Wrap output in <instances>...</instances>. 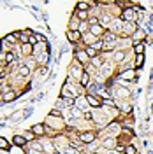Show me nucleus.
Returning a JSON list of instances; mask_svg holds the SVG:
<instances>
[{
    "mask_svg": "<svg viewBox=\"0 0 153 154\" xmlns=\"http://www.w3.org/2000/svg\"><path fill=\"white\" fill-rule=\"evenodd\" d=\"M120 18L123 23H135L137 18H135V11L134 7H129V9H122V14H120Z\"/></svg>",
    "mask_w": 153,
    "mask_h": 154,
    "instance_id": "f257e3e1",
    "label": "nucleus"
},
{
    "mask_svg": "<svg viewBox=\"0 0 153 154\" xmlns=\"http://www.w3.org/2000/svg\"><path fill=\"white\" fill-rule=\"evenodd\" d=\"M77 138L81 140V144H83V145H90V144H93V142H95L97 133H95V131H83V133H79Z\"/></svg>",
    "mask_w": 153,
    "mask_h": 154,
    "instance_id": "f03ea898",
    "label": "nucleus"
},
{
    "mask_svg": "<svg viewBox=\"0 0 153 154\" xmlns=\"http://www.w3.org/2000/svg\"><path fill=\"white\" fill-rule=\"evenodd\" d=\"M74 56H76V61L79 63V65H83V67H86V65L90 63V58H88V54H86L85 48H83V49L77 48L76 51H74Z\"/></svg>",
    "mask_w": 153,
    "mask_h": 154,
    "instance_id": "7ed1b4c3",
    "label": "nucleus"
},
{
    "mask_svg": "<svg viewBox=\"0 0 153 154\" xmlns=\"http://www.w3.org/2000/svg\"><path fill=\"white\" fill-rule=\"evenodd\" d=\"M113 16L109 14V12H100L99 14V25L100 26H104L106 30H109V26H111V23H113Z\"/></svg>",
    "mask_w": 153,
    "mask_h": 154,
    "instance_id": "20e7f679",
    "label": "nucleus"
},
{
    "mask_svg": "<svg viewBox=\"0 0 153 154\" xmlns=\"http://www.w3.org/2000/svg\"><path fill=\"white\" fill-rule=\"evenodd\" d=\"M34 51H35V48L32 46V44H19V56H25V58H30L34 56Z\"/></svg>",
    "mask_w": 153,
    "mask_h": 154,
    "instance_id": "39448f33",
    "label": "nucleus"
},
{
    "mask_svg": "<svg viewBox=\"0 0 153 154\" xmlns=\"http://www.w3.org/2000/svg\"><path fill=\"white\" fill-rule=\"evenodd\" d=\"M83 72H85V68H83V65H79L76 60H74V63L70 65V77H76L77 81H79V77L83 75Z\"/></svg>",
    "mask_w": 153,
    "mask_h": 154,
    "instance_id": "423d86ee",
    "label": "nucleus"
},
{
    "mask_svg": "<svg viewBox=\"0 0 153 154\" xmlns=\"http://www.w3.org/2000/svg\"><path fill=\"white\" fill-rule=\"evenodd\" d=\"M85 98H86V102H88V107H93V109H100V107H102V100H100L99 96L88 95V93H86Z\"/></svg>",
    "mask_w": 153,
    "mask_h": 154,
    "instance_id": "0eeeda50",
    "label": "nucleus"
},
{
    "mask_svg": "<svg viewBox=\"0 0 153 154\" xmlns=\"http://www.w3.org/2000/svg\"><path fill=\"white\" fill-rule=\"evenodd\" d=\"M30 130L34 131V135H35L37 138H44V137H46V125H44V123H37V125L32 126Z\"/></svg>",
    "mask_w": 153,
    "mask_h": 154,
    "instance_id": "6e6552de",
    "label": "nucleus"
},
{
    "mask_svg": "<svg viewBox=\"0 0 153 154\" xmlns=\"http://www.w3.org/2000/svg\"><path fill=\"white\" fill-rule=\"evenodd\" d=\"M120 77H122V81H125V82H135V68L120 72Z\"/></svg>",
    "mask_w": 153,
    "mask_h": 154,
    "instance_id": "1a4fd4ad",
    "label": "nucleus"
},
{
    "mask_svg": "<svg viewBox=\"0 0 153 154\" xmlns=\"http://www.w3.org/2000/svg\"><path fill=\"white\" fill-rule=\"evenodd\" d=\"M130 40L134 42V44H139V42H144L146 40V32H144L143 28H137L132 33V37H130Z\"/></svg>",
    "mask_w": 153,
    "mask_h": 154,
    "instance_id": "9d476101",
    "label": "nucleus"
},
{
    "mask_svg": "<svg viewBox=\"0 0 153 154\" xmlns=\"http://www.w3.org/2000/svg\"><path fill=\"white\" fill-rule=\"evenodd\" d=\"M2 40H4L5 44H9L12 49L19 46V40H18V35H16V32H14V33H9V35H5V37L2 38Z\"/></svg>",
    "mask_w": 153,
    "mask_h": 154,
    "instance_id": "9b49d317",
    "label": "nucleus"
},
{
    "mask_svg": "<svg viewBox=\"0 0 153 154\" xmlns=\"http://www.w3.org/2000/svg\"><path fill=\"white\" fill-rule=\"evenodd\" d=\"M88 32H90V33H92V35H95V37H104V33L106 32H107V30L104 28V26H100V25H99V23H97V25H92V26H90V30H88Z\"/></svg>",
    "mask_w": 153,
    "mask_h": 154,
    "instance_id": "f8f14e48",
    "label": "nucleus"
},
{
    "mask_svg": "<svg viewBox=\"0 0 153 154\" xmlns=\"http://www.w3.org/2000/svg\"><path fill=\"white\" fill-rule=\"evenodd\" d=\"M115 95H116V98L125 100V98H129V96H130V91H129L125 86H118V88H115Z\"/></svg>",
    "mask_w": 153,
    "mask_h": 154,
    "instance_id": "ddd939ff",
    "label": "nucleus"
},
{
    "mask_svg": "<svg viewBox=\"0 0 153 154\" xmlns=\"http://www.w3.org/2000/svg\"><path fill=\"white\" fill-rule=\"evenodd\" d=\"M102 147L104 149H109V151L116 149V138L115 137H106L104 140H102Z\"/></svg>",
    "mask_w": 153,
    "mask_h": 154,
    "instance_id": "4468645a",
    "label": "nucleus"
},
{
    "mask_svg": "<svg viewBox=\"0 0 153 154\" xmlns=\"http://www.w3.org/2000/svg\"><path fill=\"white\" fill-rule=\"evenodd\" d=\"M67 38L70 40V42H72V44H74V46H76L77 42L83 38V35H81L77 30H76V32H72V30H67Z\"/></svg>",
    "mask_w": 153,
    "mask_h": 154,
    "instance_id": "2eb2a0df",
    "label": "nucleus"
},
{
    "mask_svg": "<svg viewBox=\"0 0 153 154\" xmlns=\"http://www.w3.org/2000/svg\"><path fill=\"white\" fill-rule=\"evenodd\" d=\"M74 107H77L81 112H85V110H88V102H86L85 96H77L76 98V103H74Z\"/></svg>",
    "mask_w": 153,
    "mask_h": 154,
    "instance_id": "dca6fc26",
    "label": "nucleus"
},
{
    "mask_svg": "<svg viewBox=\"0 0 153 154\" xmlns=\"http://www.w3.org/2000/svg\"><path fill=\"white\" fill-rule=\"evenodd\" d=\"M55 151H57V149H55V142H51V140H44V142H42V152L53 154Z\"/></svg>",
    "mask_w": 153,
    "mask_h": 154,
    "instance_id": "f3484780",
    "label": "nucleus"
},
{
    "mask_svg": "<svg viewBox=\"0 0 153 154\" xmlns=\"http://www.w3.org/2000/svg\"><path fill=\"white\" fill-rule=\"evenodd\" d=\"M16 98H18V93H16L14 89H11L5 95H2V102H4V103H9V102H14Z\"/></svg>",
    "mask_w": 153,
    "mask_h": 154,
    "instance_id": "a211bd4d",
    "label": "nucleus"
},
{
    "mask_svg": "<svg viewBox=\"0 0 153 154\" xmlns=\"http://www.w3.org/2000/svg\"><path fill=\"white\" fill-rule=\"evenodd\" d=\"M69 145H70V147H74L76 151H83V147H85L77 137H69Z\"/></svg>",
    "mask_w": 153,
    "mask_h": 154,
    "instance_id": "6ab92c4d",
    "label": "nucleus"
},
{
    "mask_svg": "<svg viewBox=\"0 0 153 154\" xmlns=\"http://www.w3.org/2000/svg\"><path fill=\"white\" fill-rule=\"evenodd\" d=\"M90 65L95 68V70L102 67V65H104V58H102V54H97L95 58H92V60H90Z\"/></svg>",
    "mask_w": 153,
    "mask_h": 154,
    "instance_id": "aec40b11",
    "label": "nucleus"
},
{
    "mask_svg": "<svg viewBox=\"0 0 153 154\" xmlns=\"http://www.w3.org/2000/svg\"><path fill=\"white\" fill-rule=\"evenodd\" d=\"M77 84H79L81 88H85V89H86V88L90 86V74H88V72H83V75L79 77Z\"/></svg>",
    "mask_w": 153,
    "mask_h": 154,
    "instance_id": "412c9836",
    "label": "nucleus"
},
{
    "mask_svg": "<svg viewBox=\"0 0 153 154\" xmlns=\"http://www.w3.org/2000/svg\"><path fill=\"white\" fill-rule=\"evenodd\" d=\"M12 144L23 149V147H27V144H28V142L23 138V135H14V137H12Z\"/></svg>",
    "mask_w": 153,
    "mask_h": 154,
    "instance_id": "4be33fe9",
    "label": "nucleus"
},
{
    "mask_svg": "<svg viewBox=\"0 0 153 154\" xmlns=\"http://www.w3.org/2000/svg\"><path fill=\"white\" fill-rule=\"evenodd\" d=\"M72 16H76L79 21H88V19H90V12H86V11H77L76 9Z\"/></svg>",
    "mask_w": 153,
    "mask_h": 154,
    "instance_id": "5701e85b",
    "label": "nucleus"
},
{
    "mask_svg": "<svg viewBox=\"0 0 153 154\" xmlns=\"http://www.w3.org/2000/svg\"><path fill=\"white\" fill-rule=\"evenodd\" d=\"M97 40H99V38H97L95 35H92L90 32H88L86 35H83V42H85L86 46H93V44H95Z\"/></svg>",
    "mask_w": 153,
    "mask_h": 154,
    "instance_id": "b1692460",
    "label": "nucleus"
},
{
    "mask_svg": "<svg viewBox=\"0 0 153 154\" xmlns=\"http://www.w3.org/2000/svg\"><path fill=\"white\" fill-rule=\"evenodd\" d=\"M113 54H115V56H113V60H115L116 63H122V61H123L125 58H127V54H125V51H123V49H118V51H115Z\"/></svg>",
    "mask_w": 153,
    "mask_h": 154,
    "instance_id": "393cba45",
    "label": "nucleus"
},
{
    "mask_svg": "<svg viewBox=\"0 0 153 154\" xmlns=\"http://www.w3.org/2000/svg\"><path fill=\"white\" fill-rule=\"evenodd\" d=\"M30 74H32V70H30L27 65H19L18 67V75L19 77H30Z\"/></svg>",
    "mask_w": 153,
    "mask_h": 154,
    "instance_id": "a878e982",
    "label": "nucleus"
},
{
    "mask_svg": "<svg viewBox=\"0 0 153 154\" xmlns=\"http://www.w3.org/2000/svg\"><path fill=\"white\" fill-rule=\"evenodd\" d=\"M79 19L76 18V16H72L70 18V21H69V30H72V32H76V30H79Z\"/></svg>",
    "mask_w": 153,
    "mask_h": 154,
    "instance_id": "bb28decb",
    "label": "nucleus"
},
{
    "mask_svg": "<svg viewBox=\"0 0 153 154\" xmlns=\"http://www.w3.org/2000/svg\"><path fill=\"white\" fill-rule=\"evenodd\" d=\"M48 58H49V53H48V51L41 53V54L37 56V63H41L42 67H46V61H48Z\"/></svg>",
    "mask_w": 153,
    "mask_h": 154,
    "instance_id": "cd10ccee",
    "label": "nucleus"
},
{
    "mask_svg": "<svg viewBox=\"0 0 153 154\" xmlns=\"http://www.w3.org/2000/svg\"><path fill=\"white\" fill-rule=\"evenodd\" d=\"M144 49H146V42L134 44V53H135V54H144Z\"/></svg>",
    "mask_w": 153,
    "mask_h": 154,
    "instance_id": "c85d7f7f",
    "label": "nucleus"
},
{
    "mask_svg": "<svg viewBox=\"0 0 153 154\" xmlns=\"http://www.w3.org/2000/svg\"><path fill=\"white\" fill-rule=\"evenodd\" d=\"M88 30H90L88 21H81V23H79V30H77V32H79L81 35H86V33H88Z\"/></svg>",
    "mask_w": 153,
    "mask_h": 154,
    "instance_id": "c756f323",
    "label": "nucleus"
},
{
    "mask_svg": "<svg viewBox=\"0 0 153 154\" xmlns=\"http://www.w3.org/2000/svg\"><path fill=\"white\" fill-rule=\"evenodd\" d=\"M23 138H25V140H27V142H28V144H32V142H34V140H35V138H37V137H35V135H34V131H32V130H27V131H25V133H23Z\"/></svg>",
    "mask_w": 153,
    "mask_h": 154,
    "instance_id": "7c9ffc66",
    "label": "nucleus"
},
{
    "mask_svg": "<svg viewBox=\"0 0 153 154\" xmlns=\"http://www.w3.org/2000/svg\"><path fill=\"white\" fill-rule=\"evenodd\" d=\"M144 63V54H135V60H134V68H141Z\"/></svg>",
    "mask_w": 153,
    "mask_h": 154,
    "instance_id": "2f4dec72",
    "label": "nucleus"
},
{
    "mask_svg": "<svg viewBox=\"0 0 153 154\" xmlns=\"http://www.w3.org/2000/svg\"><path fill=\"white\" fill-rule=\"evenodd\" d=\"M0 149H2V151H9V149H11L7 138H4V137H0Z\"/></svg>",
    "mask_w": 153,
    "mask_h": 154,
    "instance_id": "473e14b6",
    "label": "nucleus"
},
{
    "mask_svg": "<svg viewBox=\"0 0 153 154\" xmlns=\"http://www.w3.org/2000/svg\"><path fill=\"white\" fill-rule=\"evenodd\" d=\"M85 51H86V54H88V58H90V60L97 56V51H95L93 48H92V46H86V48H85Z\"/></svg>",
    "mask_w": 153,
    "mask_h": 154,
    "instance_id": "72a5a7b5",
    "label": "nucleus"
},
{
    "mask_svg": "<svg viewBox=\"0 0 153 154\" xmlns=\"http://www.w3.org/2000/svg\"><path fill=\"white\" fill-rule=\"evenodd\" d=\"M123 154H137V149H135L132 144H129V145H125V151Z\"/></svg>",
    "mask_w": 153,
    "mask_h": 154,
    "instance_id": "f704fd0d",
    "label": "nucleus"
},
{
    "mask_svg": "<svg viewBox=\"0 0 153 154\" xmlns=\"http://www.w3.org/2000/svg\"><path fill=\"white\" fill-rule=\"evenodd\" d=\"M79 151H76L74 147H70V145H65L63 149H62V154H77Z\"/></svg>",
    "mask_w": 153,
    "mask_h": 154,
    "instance_id": "c9c22d12",
    "label": "nucleus"
},
{
    "mask_svg": "<svg viewBox=\"0 0 153 154\" xmlns=\"http://www.w3.org/2000/svg\"><path fill=\"white\" fill-rule=\"evenodd\" d=\"M70 114L74 116V117H83V112H81L77 107H72V109H70Z\"/></svg>",
    "mask_w": 153,
    "mask_h": 154,
    "instance_id": "e433bc0d",
    "label": "nucleus"
},
{
    "mask_svg": "<svg viewBox=\"0 0 153 154\" xmlns=\"http://www.w3.org/2000/svg\"><path fill=\"white\" fill-rule=\"evenodd\" d=\"M107 131L109 133H118V125L116 123H111V125L107 126Z\"/></svg>",
    "mask_w": 153,
    "mask_h": 154,
    "instance_id": "4c0bfd02",
    "label": "nucleus"
},
{
    "mask_svg": "<svg viewBox=\"0 0 153 154\" xmlns=\"http://www.w3.org/2000/svg\"><path fill=\"white\" fill-rule=\"evenodd\" d=\"M49 116H51V117H63V114L60 112V109H53V110L49 112Z\"/></svg>",
    "mask_w": 153,
    "mask_h": 154,
    "instance_id": "58836bf2",
    "label": "nucleus"
},
{
    "mask_svg": "<svg viewBox=\"0 0 153 154\" xmlns=\"http://www.w3.org/2000/svg\"><path fill=\"white\" fill-rule=\"evenodd\" d=\"M116 103L113 102V100H109V98H106V100H102V107H115Z\"/></svg>",
    "mask_w": 153,
    "mask_h": 154,
    "instance_id": "ea45409f",
    "label": "nucleus"
},
{
    "mask_svg": "<svg viewBox=\"0 0 153 154\" xmlns=\"http://www.w3.org/2000/svg\"><path fill=\"white\" fill-rule=\"evenodd\" d=\"M83 119H86V121H92V119H93V114H92L90 110H85V112H83Z\"/></svg>",
    "mask_w": 153,
    "mask_h": 154,
    "instance_id": "a19ab883",
    "label": "nucleus"
},
{
    "mask_svg": "<svg viewBox=\"0 0 153 154\" xmlns=\"http://www.w3.org/2000/svg\"><path fill=\"white\" fill-rule=\"evenodd\" d=\"M0 77H5V68H4V63L0 61Z\"/></svg>",
    "mask_w": 153,
    "mask_h": 154,
    "instance_id": "79ce46f5",
    "label": "nucleus"
},
{
    "mask_svg": "<svg viewBox=\"0 0 153 154\" xmlns=\"http://www.w3.org/2000/svg\"><path fill=\"white\" fill-rule=\"evenodd\" d=\"M53 154H62V152H60V151H55V152H53Z\"/></svg>",
    "mask_w": 153,
    "mask_h": 154,
    "instance_id": "37998d69",
    "label": "nucleus"
},
{
    "mask_svg": "<svg viewBox=\"0 0 153 154\" xmlns=\"http://www.w3.org/2000/svg\"><path fill=\"white\" fill-rule=\"evenodd\" d=\"M0 103H4V102H2V95H0Z\"/></svg>",
    "mask_w": 153,
    "mask_h": 154,
    "instance_id": "c03bdc74",
    "label": "nucleus"
}]
</instances>
